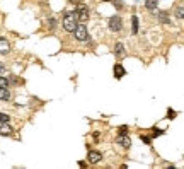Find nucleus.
I'll return each mask as SVG.
<instances>
[{
    "label": "nucleus",
    "instance_id": "nucleus-1",
    "mask_svg": "<svg viewBox=\"0 0 184 169\" xmlns=\"http://www.w3.org/2000/svg\"><path fill=\"white\" fill-rule=\"evenodd\" d=\"M77 19H75V14L74 12H65L63 14V29L68 31V33H74L77 29Z\"/></svg>",
    "mask_w": 184,
    "mask_h": 169
},
{
    "label": "nucleus",
    "instance_id": "nucleus-2",
    "mask_svg": "<svg viewBox=\"0 0 184 169\" xmlns=\"http://www.w3.org/2000/svg\"><path fill=\"white\" fill-rule=\"evenodd\" d=\"M74 14H75V19L80 21V22L89 21V9H87V5H84V3H77Z\"/></svg>",
    "mask_w": 184,
    "mask_h": 169
},
{
    "label": "nucleus",
    "instance_id": "nucleus-3",
    "mask_svg": "<svg viewBox=\"0 0 184 169\" xmlns=\"http://www.w3.org/2000/svg\"><path fill=\"white\" fill-rule=\"evenodd\" d=\"M74 33H75V39L77 41H87L89 39V31H87V27H85L84 22L77 26V29H75Z\"/></svg>",
    "mask_w": 184,
    "mask_h": 169
},
{
    "label": "nucleus",
    "instance_id": "nucleus-4",
    "mask_svg": "<svg viewBox=\"0 0 184 169\" xmlns=\"http://www.w3.org/2000/svg\"><path fill=\"white\" fill-rule=\"evenodd\" d=\"M121 27H123L121 17H119V16H112V17L109 19V29L114 31V33H118V31H121Z\"/></svg>",
    "mask_w": 184,
    "mask_h": 169
},
{
    "label": "nucleus",
    "instance_id": "nucleus-5",
    "mask_svg": "<svg viewBox=\"0 0 184 169\" xmlns=\"http://www.w3.org/2000/svg\"><path fill=\"white\" fill-rule=\"evenodd\" d=\"M101 159H102V154L97 152V150H91V152L87 154V161H89L91 164H97Z\"/></svg>",
    "mask_w": 184,
    "mask_h": 169
},
{
    "label": "nucleus",
    "instance_id": "nucleus-6",
    "mask_svg": "<svg viewBox=\"0 0 184 169\" xmlns=\"http://www.w3.org/2000/svg\"><path fill=\"white\" fill-rule=\"evenodd\" d=\"M116 142H118V144H119V145H121L123 149H128L129 145H131V140H129V137H128V135H126V133H123V135H119Z\"/></svg>",
    "mask_w": 184,
    "mask_h": 169
},
{
    "label": "nucleus",
    "instance_id": "nucleus-7",
    "mask_svg": "<svg viewBox=\"0 0 184 169\" xmlns=\"http://www.w3.org/2000/svg\"><path fill=\"white\" fill-rule=\"evenodd\" d=\"M10 51V43L5 38H0V55H5Z\"/></svg>",
    "mask_w": 184,
    "mask_h": 169
},
{
    "label": "nucleus",
    "instance_id": "nucleus-8",
    "mask_svg": "<svg viewBox=\"0 0 184 169\" xmlns=\"http://www.w3.org/2000/svg\"><path fill=\"white\" fill-rule=\"evenodd\" d=\"M125 75H126L125 67H123V65H119V63H116V65H114V77H116V79H123Z\"/></svg>",
    "mask_w": 184,
    "mask_h": 169
},
{
    "label": "nucleus",
    "instance_id": "nucleus-9",
    "mask_svg": "<svg viewBox=\"0 0 184 169\" xmlns=\"http://www.w3.org/2000/svg\"><path fill=\"white\" fill-rule=\"evenodd\" d=\"M0 135H3V137L12 135V127L9 123H0Z\"/></svg>",
    "mask_w": 184,
    "mask_h": 169
},
{
    "label": "nucleus",
    "instance_id": "nucleus-10",
    "mask_svg": "<svg viewBox=\"0 0 184 169\" xmlns=\"http://www.w3.org/2000/svg\"><path fill=\"white\" fill-rule=\"evenodd\" d=\"M114 53H116L118 56L125 55V46H123V43H116V46H114Z\"/></svg>",
    "mask_w": 184,
    "mask_h": 169
},
{
    "label": "nucleus",
    "instance_id": "nucleus-11",
    "mask_svg": "<svg viewBox=\"0 0 184 169\" xmlns=\"http://www.w3.org/2000/svg\"><path fill=\"white\" fill-rule=\"evenodd\" d=\"M0 99H3V101L10 99V92H9L7 87H0Z\"/></svg>",
    "mask_w": 184,
    "mask_h": 169
},
{
    "label": "nucleus",
    "instance_id": "nucleus-12",
    "mask_svg": "<svg viewBox=\"0 0 184 169\" xmlns=\"http://www.w3.org/2000/svg\"><path fill=\"white\" fill-rule=\"evenodd\" d=\"M131 29H133V34H138V17L136 16L131 17Z\"/></svg>",
    "mask_w": 184,
    "mask_h": 169
},
{
    "label": "nucleus",
    "instance_id": "nucleus-13",
    "mask_svg": "<svg viewBox=\"0 0 184 169\" xmlns=\"http://www.w3.org/2000/svg\"><path fill=\"white\" fill-rule=\"evenodd\" d=\"M157 5H159V0H147V3H145V7L148 10H155Z\"/></svg>",
    "mask_w": 184,
    "mask_h": 169
},
{
    "label": "nucleus",
    "instance_id": "nucleus-14",
    "mask_svg": "<svg viewBox=\"0 0 184 169\" xmlns=\"http://www.w3.org/2000/svg\"><path fill=\"white\" fill-rule=\"evenodd\" d=\"M159 21H160L162 24H169V22H170V21H169V14H167V12H160V14H159Z\"/></svg>",
    "mask_w": 184,
    "mask_h": 169
},
{
    "label": "nucleus",
    "instance_id": "nucleus-15",
    "mask_svg": "<svg viewBox=\"0 0 184 169\" xmlns=\"http://www.w3.org/2000/svg\"><path fill=\"white\" fill-rule=\"evenodd\" d=\"M176 17H177V19H184V7H183V5L176 7Z\"/></svg>",
    "mask_w": 184,
    "mask_h": 169
},
{
    "label": "nucleus",
    "instance_id": "nucleus-16",
    "mask_svg": "<svg viewBox=\"0 0 184 169\" xmlns=\"http://www.w3.org/2000/svg\"><path fill=\"white\" fill-rule=\"evenodd\" d=\"M9 120H10V116L7 113H0V123H9Z\"/></svg>",
    "mask_w": 184,
    "mask_h": 169
},
{
    "label": "nucleus",
    "instance_id": "nucleus-17",
    "mask_svg": "<svg viewBox=\"0 0 184 169\" xmlns=\"http://www.w3.org/2000/svg\"><path fill=\"white\" fill-rule=\"evenodd\" d=\"M0 87H9V80L5 77H0Z\"/></svg>",
    "mask_w": 184,
    "mask_h": 169
},
{
    "label": "nucleus",
    "instance_id": "nucleus-18",
    "mask_svg": "<svg viewBox=\"0 0 184 169\" xmlns=\"http://www.w3.org/2000/svg\"><path fill=\"white\" fill-rule=\"evenodd\" d=\"M48 26H50V27L53 29V27H55V26H56V21H55V19H53V17H50V19H48Z\"/></svg>",
    "mask_w": 184,
    "mask_h": 169
},
{
    "label": "nucleus",
    "instance_id": "nucleus-19",
    "mask_svg": "<svg viewBox=\"0 0 184 169\" xmlns=\"http://www.w3.org/2000/svg\"><path fill=\"white\" fill-rule=\"evenodd\" d=\"M174 116H176V111H174V109H169V111H167V118H169V120H174Z\"/></svg>",
    "mask_w": 184,
    "mask_h": 169
},
{
    "label": "nucleus",
    "instance_id": "nucleus-20",
    "mask_svg": "<svg viewBox=\"0 0 184 169\" xmlns=\"http://www.w3.org/2000/svg\"><path fill=\"white\" fill-rule=\"evenodd\" d=\"M164 133V130H159V128H153V135L152 137H159V135H162Z\"/></svg>",
    "mask_w": 184,
    "mask_h": 169
},
{
    "label": "nucleus",
    "instance_id": "nucleus-21",
    "mask_svg": "<svg viewBox=\"0 0 184 169\" xmlns=\"http://www.w3.org/2000/svg\"><path fill=\"white\" fill-rule=\"evenodd\" d=\"M126 131H128V127H125V125L119 127V135H123V133H126Z\"/></svg>",
    "mask_w": 184,
    "mask_h": 169
},
{
    "label": "nucleus",
    "instance_id": "nucleus-22",
    "mask_svg": "<svg viewBox=\"0 0 184 169\" xmlns=\"http://www.w3.org/2000/svg\"><path fill=\"white\" fill-rule=\"evenodd\" d=\"M114 5H116V9H121L123 7V2L121 0H114Z\"/></svg>",
    "mask_w": 184,
    "mask_h": 169
},
{
    "label": "nucleus",
    "instance_id": "nucleus-23",
    "mask_svg": "<svg viewBox=\"0 0 184 169\" xmlns=\"http://www.w3.org/2000/svg\"><path fill=\"white\" fill-rule=\"evenodd\" d=\"M142 140H143V142H145L147 145H150V138H148V137H145V135H142Z\"/></svg>",
    "mask_w": 184,
    "mask_h": 169
},
{
    "label": "nucleus",
    "instance_id": "nucleus-24",
    "mask_svg": "<svg viewBox=\"0 0 184 169\" xmlns=\"http://www.w3.org/2000/svg\"><path fill=\"white\" fill-rule=\"evenodd\" d=\"M3 72H5V67H3V65L0 63V74H3Z\"/></svg>",
    "mask_w": 184,
    "mask_h": 169
},
{
    "label": "nucleus",
    "instance_id": "nucleus-25",
    "mask_svg": "<svg viewBox=\"0 0 184 169\" xmlns=\"http://www.w3.org/2000/svg\"><path fill=\"white\" fill-rule=\"evenodd\" d=\"M70 2H74V3H75V2H78V0H70Z\"/></svg>",
    "mask_w": 184,
    "mask_h": 169
},
{
    "label": "nucleus",
    "instance_id": "nucleus-26",
    "mask_svg": "<svg viewBox=\"0 0 184 169\" xmlns=\"http://www.w3.org/2000/svg\"><path fill=\"white\" fill-rule=\"evenodd\" d=\"M104 2H111V0H104Z\"/></svg>",
    "mask_w": 184,
    "mask_h": 169
}]
</instances>
